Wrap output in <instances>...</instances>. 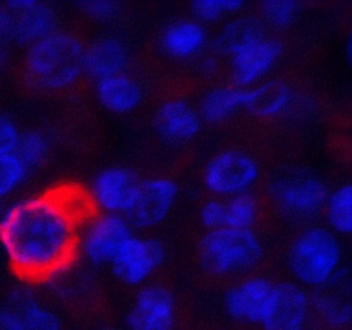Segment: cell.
Returning a JSON list of instances; mask_svg holds the SVG:
<instances>
[{
    "mask_svg": "<svg viewBox=\"0 0 352 330\" xmlns=\"http://www.w3.org/2000/svg\"><path fill=\"white\" fill-rule=\"evenodd\" d=\"M95 205L93 195L79 184H60L10 206L0 219V244L12 274L26 284H45L67 274Z\"/></svg>",
    "mask_w": 352,
    "mask_h": 330,
    "instance_id": "obj_1",
    "label": "cell"
},
{
    "mask_svg": "<svg viewBox=\"0 0 352 330\" xmlns=\"http://www.w3.org/2000/svg\"><path fill=\"white\" fill-rule=\"evenodd\" d=\"M86 47L69 31H54L33 43L21 62V81L36 93H57L78 81L85 71Z\"/></svg>",
    "mask_w": 352,
    "mask_h": 330,
    "instance_id": "obj_2",
    "label": "cell"
},
{
    "mask_svg": "<svg viewBox=\"0 0 352 330\" xmlns=\"http://www.w3.org/2000/svg\"><path fill=\"white\" fill-rule=\"evenodd\" d=\"M263 244L253 230H210L198 244V261L206 274L215 277L244 274L263 260Z\"/></svg>",
    "mask_w": 352,
    "mask_h": 330,
    "instance_id": "obj_3",
    "label": "cell"
},
{
    "mask_svg": "<svg viewBox=\"0 0 352 330\" xmlns=\"http://www.w3.org/2000/svg\"><path fill=\"white\" fill-rule=\"evenodd\" d=\"M342 261V246L336 234L311 227L299 234L289 250V265L296 277L308 285H323L336 275Z\"/></svg>",
    "mask_w": 352,
    "mask_h": 330,
    "instance_id": "obj_4",
    "label": "cell"
},
{
    "mask_svg": "<svg viewBox=\"0 0 352 330\" xmlns=\"http://www.w3.org/2000/svg\"><path fill=\"white\" fill-rule=\"evenodd\" d=\"M270 195L278 208L291 219L308 220L327 205V184L308 170H291L272 181Z\"/></svg>",
    "mask_w": 352,
    "mask_h": 330,
    "instance_id": "obj_5",
    "label": "cell"
},
{
    "mask_svg": "<svg viewBox=\"0 0 352 330\" xmlns=\"http://www.w3.org/2000/svg\"><path fill=\"white\" fill-rule=\"evenodd\" d=\"M260 177V164L243 150H223L206 164L205 186L217 195H241Z\"/></svg>",
    "mask_w": 352,
    "mask_h": 330,
    "instance_id": "obj_6",
    "label": "cell"
},
{
    "mask_svg": "<svg viewBox=\"0 0 352 330\" xmlns=\"http://www.w3.org/2000/svg\"><path fill=\"white\" fill-rule=\"evenodd\" d=\"M162 241L129 237L112 260V270L127 285H140L165 261Z\"/></svg>",
    "mask_w": 352,
    "mask_h": 330,
    "instance_id": "obj_7",
    "label": "cell"
},
{
    "mask_svg": "<svg viewBox=\"0 0 352 330\" xmlns=\"http://www.w3.org/2000/svg\"><path fill=\"white\" fill-rule=\"evenodd\" d=\"M126 320L133 330H172L175 323L174 294L164 285H146L138 292L134 308Z\"/></svg>",
    "mask_w": 352,
    "mask_h": 330,
    "instance_id": "obj_8",
    "label": "cell"
},
{
    "mask_svg": "<svg viewBox=\"0 0 352 330\" xmlns=\"http://www.w3.org/2000/svg\"><path fill=\"white\" fill-rule=\"evenodd\" d=\"M309 298L294 282L274 285L270 306L263 320L265 330H305Z\"/></svg>",
    "mask_w": 352,
    "mask_h": 330,
    "instance_id": "obj_9",
    "label": "cell"
},
{
    "mask_svg": "<svg viewBox=\"0 0 352 330\" xmlns=\"http://www.w3.org/2000/svg\"><path fill=\"white\" fill-rule=\"evenodd\" d=\"M141 182L143 181L129 168H107L96 175L91 192L93 199L109 212L129 213L138 201Z\"/></svg>",
    "mask_w": 352,
    "mask_h": 330,
    "instance_id": "obj_10",
    "label": "cell"
},
{
    "mask_svg": "<svg viewBox=\"0 0 352 330\" xmlns=\"http://www.w3.org/2000/svg\"><path fill=\"white\" fill-rule=\"evenodd\" d=\"M0 325L7 330H62L60 318L30 292L17 291L0 309Z\"/></svg>",
    "mask_w": 352,
    "mask_h": 330,
    "instance_id": "obj_11",
    "label": "cell"
},
{
    "mask_svg": "<svg viewBox=\"0 0 352 330\" xmlns=\"http://www.w3.org/2000/svg\"><path fill=\"white\" fill-rule=\"evenodd\" d=\"M179 188L172 179L155 177L141 182L136 205L129 212L138 227H153L160 223L174 206Z\"/></svg>",
    "mask_w": 352,
    "mask_h": 330,
    "instance_id": "obj_12",
    "label": "cell"
},
{
    "mask_svg": "<svg viewBox=\"0 0 352 330\" xmlns=\"http://www.w3.org/2000/svg\"><path fill=\"white\" fill-rule=\"evenodd\" d=\"M284 52V43L278 38H261L256 43L232 55V81L236 88H248L267 74Z\"/></svg>",
    "mask_w": 352,
    "mask_h": 330,
    "instance_id": "obj_13",
    "label": "cell"
},
{
    "mask_svg": "<svg viewBox=\"0 0 352 330\" xmlns=\"http://www.w3.org/2000/svg\"><path fill=\"white\" fill-rule=\"evenodd\" d=\"M274 284L268 278L250 277L227 292V311L232 318L251 323H263L270 306Z\"/></svg>",
    "mask_w": 352,
    "mask_h": 330,
    "instance_id": "obj_14",
    "label": "cell"
},
{
    "mask_svg": "<svg viewBox=\"0 0 352 330\" xmlns=\"http://www.w3.org/2000/svg\"><path fill=\"white\" fill-rule=\"evenodd\" d=\"M129 237H133L131 227L122 217H100V219L93 220L89 226L88 232L82 239V250L93 263H107V261L113 260L117 251Z\"/></svg>",
    "mask_w": 352,
    "mask_h": 330,
    "instance_id": "obj_15",
    "label": "cell"
},
{
    "mask_svg": "<svg viewBox=\"0 0 352 330\" xmlns=\"http://www.w3.org/2000/svg\"><path fill=\"white\" fill-rule=\"evenodd\" d=\"M7 9L14 14L12 38L19 45H33L55 31V12L33 0L9 2Z\"/></svg>",
    "mask_w": 352,
    "mask_h": 330,
    "instance_id": "obj_16",
    "label": "cell"
},
{
    "mask_svg": "<svg viewBox=\"0 0 352 330\" xmlns=\"http://www.w3.org/2000/svg\"><path fill=\"white\" fill-rule=\"evenodd\" d=\"M158 134L170 141L192 140L201 129V117L184 100H168L155 113Z\"/></svg>",
    "mask_w": 352,
    "mask_h": 330,
    "instance_id": "obj_17",
    "label": "cell"
},
{
    "mask_svg": "<svg viewBox=\"0 0 352 330\" xmlns=\"http://www.w3.org/2000/svg\"><path fill=\"white\" fill-rule=\"evenodd\" d=\"M127 48L117 38H102L96 40L89 48H86L85 71L93 78L105 79L122 72L127 65Z\"/></svg>",
    "mask_w": 352,
    "mask_h": 330,
    "instance_id": "obj_18",
    "label": "cell"
},
{
    "mask_svg": "<svg viewBox=\"0 0 352 330\" xmlns=\"http://www.w3.org/2000/svg\"><path fill=\"white\" fill-rule=\"evenodd\" d=\"M96 95L105 109L117 113H126L143 102V88L138 81L124 74L100 79L96 82Z\"/></svg>",
    "mask_w": 352,
    "mask_h": 330,
    "instance_id": "obj_19",
    "label": "cell"
},
{
    "mask_svg": "<svg viewBox=\"0 0 352 330\" xmlns=\"http://www.w3.org/2000/svg\"><path fill=\"white\" fill-rule=\"evenodd\" d=\"M292 89L282 79H272L265 85L248 89L244 109L256 117H277L291 103Z\"/></svg>",
    "mask_w": 352,
    "mask_h": 330,
    "instance_id": "obj_20",
    "label": "cell"
},
{
    "mask_svg": "<svg viewBox=\"0 0 352 330\" xmlns=\"http://www.w3.org/2000/svg\"><path fill=\"white\" fill-rule=\"evenodd\" d=\"M206 30L196 21H179L170 24L162 36V47L170 57L189 58L206 43Z\"/></svg>",
    "mask_w": 352,
    "mask_h": 330,
    "instance_id": "obj_21",
    "label": "cell"
},
{
    "mask_svg": "<svg viewBox=\"0 0 352 330\" xmlns=\"http://www.w3.org/2000/svg\"><path fill=\"white\" fill-rule=\"evenodd\" d=\"M265 26L256 17H241V19L232 21L227 24L220 34L217 36L213 48L220 55H236L237 52L244 50L250 45L256 43L261 38H265Z\"/></svg>",
    "mask_w": 352,
    "mask_h": 330,
    "instance_id": "obj_22",
    "label": "cell"
},
{
    "mask_svg": "<svg viewBox=\"0 0 352 330\" xmlns=\"http://www.w3.org/2000/svg\"><path fill=\"white\" fill-rule=\"evenodd\" d=\"M250 88H217L212 89L201 100V116L208 122L217 124L229 119L236 110L243 109L248 100Z\"/></svg>",
    "mask_w": 352,
    "mask_h": 330,
    "instance_id": "obj_23",
    "label": "cell"
},
{
    "mask_svg": "<svg viewBox=\"0 0 352 330\" xmlns=\"http://www.w3.org/2000/svg\"><path fill=\"white\" fill-rule=\"evenodd\" d=\"M261 203L256 195L241 192L229 205H226V227L251 230L260 219Z\"/></svg>",
    "mask_w": 352,
    "mask_h": 330,
    "instance_id": "obj_24",
    "label": "cell"
},
{
    "mask_svg": "<svg viewBox=\"0 0 352 330\" xmlns=\"http://www.w3.org/2000/svg\"><path fill=\"white\" fill-rule=\"evenodd\" d=\"M16 153L28 168L43 167L50 157V141L40 131H30L19 138Z\"/></svg>",
    "mask_w": 352,
    "mask_h": 330,
    "instance_id": "obj_25",
    "label": "cell"
},
{
    "mask_svg": "<svg viewBox=\"0 0 352 330\" xmlns=\"http://www.w3.org/2000/svg\"><path fill=\"white\" fill-rule=\"evenodd\" d=\"M351 203H352V186L344 184L337 189L332 196L327 199V215L329 222L336 230L342 234H349L352 229L351 219Z\"/></svg>",
    "mask_w": 352,
    "mask_h": 330,
    "instance_id": "obj_26",
    "label": "cell"
},
{
    "mask_svg": "<svg viewBox=\"0 0 352 330\" xmlns=\"http://www.w3.org/2000/svg\"><path fill=\"white\" fill-rule=\"evenodd\" d=\"M320 315L333 327H344L351 320V306L347 299L337 296V292H323L315 298Z\"/></svg>",
    "mask_w": 352,
    "mask_h": 330,
    "instance_id": "obj_27",
    "label": "cell"
},
{
    "mask_svg": "<svg viewBox=\"0 0 352 330\" xmlns=\"http://www.w3.org/2000/svg\"><path fill=\"white\" fill-rule=\"evenodd\" d=\"M28 172L30 168L17 157V153L0 155V198L16 189L24 181Z\"/></svg>",
    "mask_w": 352,
    "mask_h": 330,
    "instance_id": "obj_28",
    "label": "cell"
},
{
    "mask_svg": "<svg viewBox=\"0 0 352 330\" xmlns=\"http://www.w3.org/2000/svg\"><path fill=\"white\" fill-rule=\"evenodd\" d=\"M298 14V6L294 2H265L261 6V16L265 23L274 28H287L292 24Z\"/></svg>",
    "mask_w": 352,
    "mask_h": 330,
    "instance_id": "obj_29",
    "label": "cell"
},
{
    "mask_svg": "<svg viewBox=\"0 0 352 330\" xmlns=\"http://www.w3.org/2000/svg\"><path fill=\"white\" fill-rule=\"evenodd\" d=\"M243 2H222V0H210V2H195L192 12L203 21H217L226 14L241 9Z\"/></svg>",
    "mask_w": 352,
    "mask_h": 330,
    "instance_id": "obj_30",
    "label": "cell"
},
{
    "mask_svg": "<svg viewBox=\"0 0 352 330\" xmlns=\"http://www.w3.org/2000/svg\"><path fill=\"white\" fill-rule=\"evenodd\" d=\"M199 219L208 230L222 229L226 227V205L219 199H210L203 205Z\"/></svg>",
    "mask_w": 352,
    "mask_h": 330,
    "instance_id": "obj_31",
    "label": "cell"
},
{
    "mask_svg": "<svg viewBox=\"0 0 352 330\" xmlns=\"http://www.w3.org/2000/svg\"><path fill=\"white\" fill-rule=\"evenodd\" d=\"M19 129L16 124L6 116H0V155L16 153L19 143Z\"/></svg>",
    "mask_w": 352,
    "mask_h": 330,
    "instance_id": "obj_32",
    "label": "cell"
},
{
    "mask_svg": "<svg viewBox=\"0 0 352 330\" xmlns=\"http://www.w3.org/2000/svg\"><path fill=\"white\" fill-rule=\"evenodd\" d=\"M86 12L93 17H98V19H105V17H110L116 14L117 6L112 2H89L82 3Z\"/></svg>",
    "mask_w": 352,
    "mask_h": 330,
    "instance_id": "obj_33",
    "label": "cell"
},
{
    "mask_svg": "<svg viewBox=\"0 0 352 330\" xmlns=\"http://www.w3.org/2000/svg\"><path fill=\"white\" fill-rule=\"evenodd\" d=\"M12 26L14 14L6 6H0V41L9 43V40L12 38Z\"/></svg>",
    "mask_w": 352,
    "mask_h": 330,
    "instance_id": "obj_34",
    "label": "cell"
},
{
    "mask_svg": "<svg viewBox=\"0 0 352 330\" xmlns=\"http://www.w3.org/2000/svg\"><path fill=\"white\" fill-rule=\"evenodd\" d=\"M7 45H9V43H3V41H0V67H2V65L6 64L7 52H9V48H7Z\"/></svg>",
    "mask_w": 352,
    "mask_h": 330,
    "instance_id": "obj_35",
    "label": "cell"
},
{
    "mask_svg": "<svg viewBox=\"0 0 352 330\" xmlns=\"http://www.w3.org/2000/svg\"><path fill=\"white\" fill-rule=\"evenodd\" d=\"M0 330H7V329H6V327H3V325H0Z\"/></svg>",
    "mask_w": 352,
    "mask_h": 330,
    "instance_id": "obj_36",
    "label": "cell"
},
{
    "mask_svg": "<svg viewBox=\"0 0 352 330\" xmlns=\"http://www.w3.org/2000/svg\"><path fill=\"white\" fill-rule=\"evenodd\" d=\"M103 330H113V329H103Z\"/></svg>",
    "mask_w": 352,
    "mask_h": 330,
    "instance_id": "obj_37",
    "label": "cell"
}]
</instances>
